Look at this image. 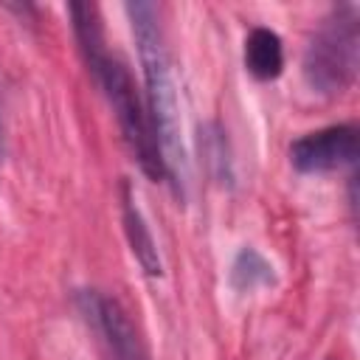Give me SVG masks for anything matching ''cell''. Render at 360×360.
Here are the masks:
<instances>
[{"label":"cell","mask_w":360,"mask_h":360,"mask_svg":"<svg viewBox=\"0 0 360 360\" xmlns=\"http://www.w3.org/2000/svg\"><path fill=\"white\" fill-rule=\"evenodd\" d=\"M357 14L352 6H340L321 25L304 53V79L312 90L332 96L346 90L357 73Z\"/></svg>","instance_id":"2"},{"label":"cell","mask_w":360,"mask_h":360,"mask_svg":"<svg viewBox=\"0 0 360 360\" xmlns=\"http://www.w3.org/2000/svg\"><path fill=\"white\" fill-rule=\"evenodd\" d=\"M121 217H124V233H127L129 250L138 259V264L143 267L146 276H160L163 262H160L152 231H149V225H146V219H143V214L135 202V194H132L129 183H121Z\"/></svg>","instance_id":"6"},{"label":"cell","mask_w":360,"mask_h":360,"mask_svg":"<svg viewBox=\"0 0 360 360\" xmlns=\"http://www.w3.org/2000/svg\"><path fill=\"white\" fill-rule=\"evenodd\" d=\"M96 82L101 84L110 107H112V115L121 127V135L135 158V163L141 166V172L149 177V180H166V172H163V160H160V152H158V143H155V135H152V124H149V115L135 93V84H132V76L129 70L124 68L121 59L115 56H104L101 65L93 70Z\"/></svg>","instance_id":"3"},{"label":"cell","mask_w":360,"mask_h":360,"mask_svg":"<svg viewBox=\"0 0 360 360\" xmlns=\"http://www.w3.org/2000/svg\"><path fill=\"white\" fill-rule=\"evenodd\" d=\"M357 149H360L357 129L352 124H335V127H323V129L307 132L298 141H292L290 163L301 174H323L346 163H354Z\"/></svg>","instance_id":"5"},{"label":"cell","mask_w":360,"mask_h":360,"mask_svg":"<svg viewBox=\"0 0 360 360\" xmlns=\"http://www.w3.org/2000/svg\"><path fill=\"white\" fill-rule=\"evenodd\" d=\"M70 17H73V31L79 39V48L84 53V62L90 68V73L101 65V59L107 56L104 48V34H101V20H98V8L93 3H73L70 6Z\"/></svg>","instance_id":"8"},{"label":"cell","mask_w":360,"mask_h":360,"mask_svg":"<svg viewBox=\"0 0 360 360\" xmlns=\"http://www.w3.org/2000/svg\"><path fill=\"white\" fill-rule=\"evenodd\" d=\"M231 284H233L236 290H256V287L273 284V267H270V262H267L262 253H256L253 248H245V250H239V256L233 259Z\"/></svg>","instance_id":"9"},{"label":"cell","mask_w":360,"mask_h":360,"mask_svg":"<svg viewBox=\"0 0 360 360\" xmlns=\"http://www.w3.org/2000/svg\"><path fill=\"white\" fill-rule=\"evenodd\" d=\"M79 307H82V315L87 318V323L98 332L110 360H149L146 346H143L129 312L115 298L84 290L79 295Z\"/></svg>","instance_id":"4"},{"label":"cell","mask_w":360,"mask_h":360,"mask_svg":"<svg viewBox=\"0 0 360 360\" xmlns=\"http://www.w3.org/2000/svg\"><path fill=\"white\" fill-rule=\"evenodd\" d=\"M127 14L132 20V34L138 42V56H141L143 84H146V115L163 160V172H166V180H172L174 188L183 194V186L188 177V160L183 146L177 90L172 82L169 53H166L163 31L158 22V8L152 3H127Z\"/></svg>","instance_id":"1"},{"label":"cell","mask_w":360,"mask_h":360,"mask_svg":"<svg viewBox=\"0 0 360 360\" xmlns=\"http://www.w3.org/2000/svg\"><path fill=\"white\" fill-rule=\"evenodd\" d=\"M245 68L259 82H270L284 68V48L276 31L270 28H253L245 39Z\"/></svg>","instance_id":"7"},{"label":"cell","mask_w":360,"mask_h":360,"mask_svg":"<svg viewBox=\"0 0 360 360\" xmlns=\"http://www.w3.org/2000/svg\"><path fill=\"white\" fill-rule=\"evenodd\" d=\"M0 155H3V118H0Z\"/></svg>","instance_id":"10"}]
</instances>
